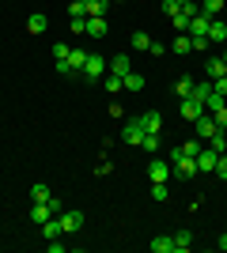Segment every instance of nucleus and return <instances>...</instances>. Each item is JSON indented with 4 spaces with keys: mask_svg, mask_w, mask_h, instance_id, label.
<instances>
[{
    "mask_svg": "<svg viewBox=\"0 0 227 253\" xmlns=\"http://www.w3.org/2000/svg\"><path fill=\"white\" fill-rule=\"evenodd\" d=\"M224 155V151H212V148H201L197 151V174H212V170H216V159Z\"/></svg>",
    "mask_w": 227,
    "mask_h": 253,
    "instance_id": "4",
    "label": "nucleus"
},
{
    "mask_svg": "<svg viewBox=\"0 0 227 253\" xmlns=\"http://www.w3.org/2000/svg\"><path fill=\"white\" fill-rule=\"evenodd\" d=\"M193 84H197L193 76H178V80H174V95H178V98H189V91H193Z\"/></svg>",
    "mask_w": 227,
    "mask_h": 253,
    "instance_id": "14",
    "label": "nucleus"
},
{
    "mask_svg": "<svg viewBox=\"0 0 227 253\" xmlns=\"http://www.w3.org/2000/svg\"><path fill=\"white\" fill-rule=\"evenodd\" d=\"M212 132H216V117H212V114L205 110V114L197 117V140H208Z\"/></svg>",
    "mask_w": 227,
    "mask_h": 253,
    "instance_id": "6",
    "label": "nucleus"
},
{
    "mask_svg": "<svg viewBox=\"0 0 227 253\" xmlns=\"http://www.w3.org/2000/svg\"><path fill=\"white\" fill-rule=\"evenodd\" d=\"M216 250H224V253H227V234H220V238H216Z\"/></svg>",
    "mask_w": 227,
    "mask_h": 253,
    "instance_id": "39",
    "label": "nucleus"
},
{
    "mask_svg": "<svg viewBox=\"0 0 227 253\" xmlns=\"http://www.w3.org/2000/svg\"><path fill=\"white\" fill-rule=\"evenodd\" d=\"M212 91H220V95H227V76H220V80H212Z\"/></svg>",
    "mask_w": 227,
    "mask_h": 253,
    "instance_id": "36",
    "label": "nucleus"
},
{
    "mask_svg": "<svg viewBox=\"0 0 227 253\" xmlns=\"http://www.w3.org/2000/svg\"><path fill=\"white\" fill-rule=\"evenodd\" d=\"M84 34L102 38V34H106V15H87V31H84Z\"/></svg>",
    "mask_w": 227,
    "mask_h": 253,
    "instance_id": "11",
    "label": "nucleus"
},
{
    "mask_svg": "<svg viewBox=\"0 0 227 253\" xmlns=\"http://www.w3.org/2000/svg\"><path fill=\"white\" fill-rule=\"evenodd\" d=\"M80 227H84V211H65L61 215V231L65 234H76Z\"/></svg>",
    "mask_w": 227,
    "mask_h": 253,
    "instance_id": "7",
    "label": "nucleus"
},
{
    "mask_svg": "<svg viewBox=\"0 0 227 253\" xmlns=\"http://www.w3.org/2000/svg\"><path fill=\"white\" fill-rule=\"evenodd\" d=\"M151 253H174V238H171V234H159V238H151Z\"/></svg>",
    "mask_w": 227,
    "mask_h": 253,
    "instance_id": "16",
    "label": "nucleus"
},
{
    "mask_svg": "<svg viewBox=\"0 0 227 253\" xmlns=\"http://www.w3.org/2000/svg\"><path fill=\"white\" fill-rule=\"evenodd\" d=\"M68 53H72V45L57 42V45H53V61H68Z\"/></svg>",
    "mask_w": 227,
    "mask_h": 253,
    "instance_id": "32",
    "label": "nucleus"
},
{
    "mask_svg": "<svg viewBox=\"0 0 227 253\" xmlns=\"http://www.w3.org/2000/svg\"><path fill=\"white\" fill-rule=\"evenodd\" d=\"M208 42H227V23L220 19V15L208 23Z\"/></svg>",
    "mask_w": 227,
    "mask_h": 253,
    "instance_id": "12",
    "label": "nucleus"
},
{
    "mask_svg": "<svg viewBox=\"0 0 227 253\" xmlns=\"http://www.w3.org/2000/svg\"><path fill=\"white\" fill-rule=\"evenodd\" d=\"M178 11H182L178 0H163V15H178Z\"/></svg>",
    "mask_w": 227,
    "mask_h": 253,
    "instance_id": "33",
    "label": "nucleus"
},
{
    "mask_svg": "<svg viewBox=\"0 0 227 253\" xmlns=\"http://www.w3.org/2000/svg\"><path fill=\"white\" fill-rule=\"evenodd\" d=\"M31 201H53V189L38 181V185H34V189H31Z\"/></svg>",
    "mask_w": 227,
    "mask_h": 253,
    "instance_id": "26",
    "label": "nucleus"
},
{
    "mask_svg": "<svg viewBox=\"0 0 227 253\" xmlns=\"http://www.w3.org/2000/svg\"><path fill=\"white\" fill-rule=\"evenodd\" d=\"M110 0H87V15H106Z\"/></svg>",
    "mask_w": 227,
    "mask_h": 253,
    "instance_id": "28",
    "label": "nucleus"
},
{
    "mask_svg": "<svg viewBox=\"0 0 227 253\" xmlns=\"http://www.w3.org/2000/svg\"><path fill=\"white\" fill-rule=\"evenodd\" d=\"M45 27H49V19H45L42 11H34L31 19H27V34H42V31H45Z\"/></svg>",
    "mask_w": 227,
    "mask_h": 253,
    "instance_id": "15",
    "label": "nucleus"
},
{
    "mask_svg": "<svg viewBox=\"0 0 227 253\" xmlns=\"http://www.w3.org/2000/svg\"><path fill=\"white\" fill-rule=\"evenodd\" d=\"M224 155H227V148H224Z\"/></svg>",
    "mask_w": 227,
    "mask_h": 253,
    "instance_id": "42",
    "label": "nucleus"
},
{
    "mask_svg": "<svg viewBox=\"0 0 227 253\" xmlns=\"http://www.w3.org/2000/svg\"><path fill=\"white\" fill-rule=\"evenodd\" d=\"M102 76H106V57L87 53V61H84V84H98Z\"/></svg>",
    "mask_w": 227,
    "mask_h": 253,
    "instance_id": "1",
    "label": "nucleus"
},
{
    "mask_svg": "<svg viewBox=\"0 0 227 253\" xmlns=\"http://www.w3.org/2000/svg\"><path fill=\"white\" fill-rule=\"evenodd\" d=\"M212 117H216V128H227V106H224V110H216Z\"/></svg>",
    "mask_w": 227,
    "mask_h": 253,
    "instance_id": "35",
    "label": "nucleus"
},
{
    "mask_svg": "<svg viewBox=\"0 0 227 253\" xmlns=\"http://www.w3.org/2000/svg\"><path fill=\"white\" fill-rule=\"evenodd\" d=\"M208 15H193V23H189V34H208Z\"/></svg>",
    "mask_w": 227,
    "mask_h": 253,
    "instance_id": "24",
    "label": "nucleus"
},
{
    "mask_svg": "<svg viewBox=\"0 0 227 253\" xmlns=\"http://www.w3.org/2000/svg\"><path fill=\"white\" fill-rule=\"evenodd\" d=\"M189 246H193V234H189V231H178V234H174V253H185Z\"/></svg>",
    "mask_w": 227,
    "mask_h": 253,
    "instance_id": "20",
    "label": "nucleus"
},
{
    "mask_svg": "<svg viewBox=\"0 0 227 253\" xmlns=\"http://www.w3.org/2000/svg\"><path fill=\"white\" fill-rule=\"evenodd\" d=\"M68 15H72V19H87V0H72V4H68Z\"/></svg>",
    "mask_w": 227,
    "mask_h": 253,
    "instance_id": "27",
    "label": "nucleus"
},
{
    "mask_svg": "<svg viewBox=\"0 0 227 253\" xmlns=\"http://www.w3.org/2000/svg\"><path fill=\"white\" fill-rule=\"evenodd\" d=\"M61 234H65V231H61V219H45L42 223V238H45V242H49V238H61Z\"/></svg>",
    "mask_w": 227,
    "mask_h": 253,
    "instance_id": "17",
    "label": "nucleus"
},
{
    "mask_svg": "<svg viewBox=\"0 0 227 253\" xmlns=\"http://www.w3.org/2000/svg\"><path fill=\"white\" fill-rule=\"evenodd\" d=\"M114 4H121V0H114Z\"/></svg>",
    "mask_w": 227,
    "mask_h": 253,
    "instance_id": "41",
    "label": "nucleus"
},
{
    "mask_svg": "<svg viewBox=\"0 0 227 253\" xmlns=\"http://www.w3.org/2000/svg\"><path fill=\"white\" fill-rule=\"evenodd\" d=\"M205 76H208V80H220V76H227L224 57H208V61H205Z\"/></svg>",
    "mask_w": 227,
    "mask_h": 253,
    "instance_id": "10",
    "label": "nucleus"
},
{
    "mask_svg": "<svg viewBox=\"0 0 227 253\" xmlns=\"http://www.w3.org/2000/svg\"><path fill=\"white\" fill-rule=\"evenodd\" d=\"M121 140H125V144H133V148H140V140H144L140 117H136V121H125V128H121Z\"/></svg>",
    "mask_w": 227,
    "mask_h": 253,
    "instance_id": "3",
    "label": "nucleus"
},
{
    "mask_svg": "<svg viewBox=\"0 0 227 253\" xmlns=\"http://www.w3.org/2000/svg\"><path fill=\"white\" fill-rule=\"evenodd\" d=\"M110 72H114V76H121V80H125V76L133 72V61H129V53H118V57L110 61Z\"/></svg>",
    "mask_w": 227,
    "mask_h": 253,
    "instance_id": "8",
    "label": "nucleus"
},
{
    "mask_svg": "<svg viewBox=\"0 0 227 253\" xmlns=\"http://www.w3.org/2000/svg\"><path fill=\"white\" fill-rule=\"evenodd\" d=\"M68 31H72V34H84V31H87V19H72V27H68Z\"/></svg>",
    "mask_w": 227,
    "mask_h": 253,
    "instance_id": "38",
    "label": "nucleus"
},
{
    "mask_svg": "<svg viewBox=\"0 0 227 253\" xmlns=\"http://www.w3.org/2000/svg\"><path fill=\"white\" fill-rule=\"evenodd\" d=\"M133 49H151V38L144 31H136V34H133Z\"/></svg>",
    "mask_w": 227,
    "mask_h": 253,
    "instance_id": "31",
    "label": "nucleus"
},
{
    "mask_svg": "<svg viewBox=\"0 0 227 253\" xmlns=\"http://www.w3.org/2000/svg\"><path fill=\"white\" fill-rule=\"evenodd\" d=\"M140 125H144V132H159L163 128V114L159 110H148V114L140 117Z\"/></svg>",
    "mask_w": 227,
    "mask_h": 253,
    "instance_id": "13",
    "label": "nucleus"
},
{
    "mask_svg": "<svg viewBox=\"0 0 227 253\" xmlns=\"http://www.w3.org/2000/svg\"><path fill=\"white\" fill-rule=\"evenodd\" d=\"M201 148H205V140H185V144H182V148H178V151H182V155H189V159H197V151H201Z\"/></svg>",
    "mask_w": 227,
    "mask_h": 253,
    "instance_id": "23",
    "label": "nucleus"
},
{
    "mask_svg": "<svg viewBox=\"0 0 227 253\" xmlns=\"http://www.w3.org/2000/svg\"><path fill=\"white\" fill-rule=\"evenodd\" d=\"M102 87H106V91H114V95H118V91H125V80H121V76H102Z\"/></svg>",
    "mask_w": 227,
    "mask_h": 253,
    "instance_id": "22",
    "label": "nucleus"
},
{
    "mask_svg": "<svg viewBox=\"0 0 227 253\" xmlns=\"http://www.w3.org/2000/svg\"><path fill=\"white\" fill-rule=\"evenodd\" d=\"M174 53L182 57V53H193L189 49V34H174Z\"/></svg>",
    "mask_w": 227,
    "mask_h": 253,
    "instance_id": "29",
    "label": "nucleus"
},
{
    "mask_svg": "<svg viewBox=\"0 0 227 253\" xmlns=\"http://www.w3.org/2000/svg\"><path fill=\"white\" fill-rule=\"evenodd\" d=\"M212 174H220V178L227 181V155H220V159H216V170H212Z\"/></svg>",
    "mask_w": 227,
    "mask_h": 253,
    "instance_id": "34",
    "label": "nucleus"
},
{
    "mask_svg": "<svg viewBox=\"0 0 227 253\" xmlns=\"http://www.w3.org/2000/svg\"><path fill=\"white\" fill-rule=\"evenodd\" d=\"M148 178L151 181H171V159H151L148 163Z\"/></svg>",
    "mask_w": 227,
    "mask_h": 253,
    "instance_id": "5",
    "label": "nucleus"
},
{
    "mask_svg": "<svg viewBox=\"0 0 227 253\" xmlns=\"http://www.w3.org/2000/svg\"><path fill=\"white\" fill-rule=\"evenodd\" d=\"M220 11H224V0H201V15H208V19H216Z\"/></svg>",
    "mask_w": 227,
    "mask_h": 253,
    "instance_id": "19",
    "label": "nucleus"
},
{
    "mask_svg": "<svg viewBox=\"0 0 227 253\" xmlns=\"http://www.w3.org/2000/svg\"><path fill=\"white\" fill-rule=\"evenodd\" d=\"M140 148H144V151H159V148H163V136H159V132H144Z\"/></svg>",
    "mask_w": 227,
    "mask_h": 253,
    "instance_id": "21",
    "label": "nucleus"
},
{
    "mask_svg": "<svg viewBox=\"0 0 227 253\" xmlns=\"http://www.w3.org/2000/svg\"><path fill=\"white\" fill-rule=\"evenodd\" d=\"M205 114V102H197L193 95L189 98H182V117H189V121H197V117Z\"/></svg>",
    "mask_w": 227,
    "mask_h": 253,
    "instance_id": "9",
    "label": "nucleus"
},
{
    "mask_svg": "<svg viewBox=\"0 0 227 253\" xmlns=\"http://www.w3.org/2000/svg\"><path fill=\"white\" fill-rule=\"evenodd\" d=\"M140 87H144V76L140 72H129V76H125V91H140Z\"/></svg>",
    "mask_w": 227,
    "mask_h": 253,
    "instance_id": "30",
    "label": "nucleus"
},
{
    "mask_svg": "<svg viewBox=\"0 0 227 253\" xmlns=\"http://www.w3.org/2000/svg\"><path fill=\"white\" fill-rule=\"evenodd\" d=\"M65 250H68V246L61 242V238H49V253H65Z\"/></svg>",
    "mask_w": 227,
    "mask_h": 253,
    "instance_id": "37",
    "label": "nucleus"
},
{
    "mask_svg": "<svg viewBox=\"0 0 227 253\" xmlns=\"http://www.w3.org/2000/svg\"><path fill=\"white\" fill-rule=\"evenodd\" d=\"M57 211H61V201H57V197H53V201H34V208H31V219L38 223V227H42L45 219H53Z\"/></svg>",
    "mask_w": 227,
    "mask_h": 253,
    "instance_id": "2",
    "label": "nucleus"
},
{
    "mask_svg": "<svg viewBox=\"0 0 227 253\" xmlns=\"http://www.w3.org/2000/svg\"><path fill=\"white\" fill-rule=\"evenodd\" d=\"M167 197H171V189H167V181H151V201H167Z\"/></svg>",
    "mask_w": 227,
    "mask_h": 253,
    "instance_id": "25",
    "label": "nucleus"
},
{
    "mask_svg": "<svg viewBox=\"0 0 227 253\" xmlns=\"http://www.w3.org/2000/svg\"><path fill=\"white\" fill-rule=\"evenodd\" d=\"M224 106H227V95H220V91H212V95L205 98V110H208V114H216V110H224Z\"/></svg>",
    "mask_w": 227,
    "mask_h": 253,
    "instance_id": "18",
    "label": "nucleus"
},
{
    "mask_svg": "<svg viewBox=\"0 0 227 253\" xmlns=\"http://www.w3.org/2000/svg\"><path fill=\"white\" fill-rule=\"evenodd\" d=\"M224 64H227V53H224Z\"/></svg>",
    "mask_w": 227,
    "mask_h": 253,
    "instance_id": "40",
    "label": "nucleus"
}]
</instances>
